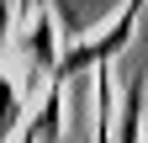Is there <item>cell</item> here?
<instances>
[{
	"mask_svg": "<svg viewBox=\"0 0 148 143\" xmlns=\"http://www.w3.org/2000/svg\"><path fill=\"white\" fill-rule=\"evenodd\" d=\"M138 16H143V0H127L116 21H106L95 37H85V43H74V48H64V53H58V69H53V80H58V85H69V80L90 74L95 64L122 58V48L132 43V32H138Z\"/></svg>",
	"mask_w": 148,
	"mask_h": 143,
	"instance_id": "6da1fadb",
	"label": "cell"
},
{
	"mask_svg": "<svg viewBox=\"0 0 148 143\" xmlns=\"http://www.w3.org/2000/svg\"><path fill=\"white\" fill-rule=\"evenodd\" d=\"M27 96H42L48 85H53V69H58V16H53L48 6H37L32 11V27H27Z\"/></svg>",
	"mask_w": 148,
	"mask_h": 143,
	"instance_id": "7a4b0ae2",
	"label": "cell"
},
{
	"mask_svg": "<svg viewBox=\"0 0 148 143\" xmlns=\"http://www.w3.org/2000/svg\"><path fill=\"white\" fill-rule=\"evenodd\" d=\"M143 96H148V85H143V74H132L127 80V106H122L116 143H143Z\"/></svg>",
	"mask_w": 148,
	"mask_h": 143,
	"instance_id": "3957f363",
	"label": "cell"
},
{
	"mask_svg": "<svg viewBox=\"0 0 148 143\" xmlns=\"http://www.w3.org/2000/svg\"><path fill=\"white\" fill-rule=\"evenodd\" d=\"M27 90H21V85H16L11 74H0V143H5L11 133H16V122H21V111H27Z\"/></svg>",
	"mask_w": 148,
	"mask_h": 143,
	"instance_id": "277c9868",
	"label": "cell"
},
{
	"mask_svg": "<svg viewBox=\"0 0 148 143\" xmlns=\"http://www.w3.org/2000/svg\"><path fill=\"white\" fill-rule=\"evenodd\" d=\"M16 143H42V133H37V117H32L27 127H21V138H16Z\"/></svg>",
	"mask_w": 148,
	"mask_h": 143,
	"instance_id": "5b68a950",
	"label": "cell"
},
{
	"mask_svg": "<svg viewBox=\"0 0 148 143\" xmlns=\"http://www.w3.org/2000/svg\"><path fill=\"white\" fill-rule=\"evenodd\" d=\"M143 143H148V96H143Z\"/></svg>",
	"mask_w": 148,
	"mask_h": 143,
	"instance_id": "8992f818",
	"label": "cell"
}]
</instances>
